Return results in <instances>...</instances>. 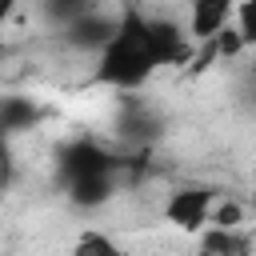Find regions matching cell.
Here are the masks:
<instances>
[{
    "label": "cell",
    "mask_w": 256,
    "mask_h": 256,
    "mask_svg": "<svg viewBox=\"0 0 256 256\" xmlns=\"http://www.w3.org/2000/svg\"><path fill=\"white\" fill-rule=\"evenodd\" d=\"M160 48L152 36V24L144 12H124L116 36L96 56V80L112 88H140L160 68Z\"/></svg>",
    "instance_id": "cell-1"
},
{
    "label": "cell",
    "mask_w": 256,
    "mask_h": 256,
    "mask_svg": "<svg viewBox=\"0 0 256 256\" xmlns=\"http://www.w3.org/2000/svg\"><path fill=\"white\" fill-rule=\"evenodd\" d=\"M212 208H216V192L204 188V184H184V188H172L168 200H164V220L180 232H192L200 236L208 224H212Z\"/></svg>",
    "instance_id": "cell-2"
},
{
    "label": "cell",
    "mask_w": 256,
    "mask_h": 256,
    "mask_svg": "<svg viewBox=\"0 0 256 256\" xmlns=\"http://www.w3.org/2000/svg\"><path fill=\"white\" fill-rule=\"evenodd\" d=\"M228 24H232V4L228 0H192L188 20H184V36L192 44H212Z\"/></svg>",
    "instance_id": "cell-3"
},
{
    "label": "cell",
    "mask_w": 256,
    "mask_h": 256,
    "mask_svg": "<svg viewBox=\"0 0 256 256\" xmlns=\"http://www.w3.org/2000/svg\"><path fill=\"white\" fill-rule=\"evenodd\" d=\"M116 28H120V16H104V12H96V8H84V16L64 28V40H68L72 48L100 52V48L116 36Z\"/></svg>",
    "instance_id": "cell-4"
},
{
    "label": "cell",
    "mask_w": 256,
    "mask_h": 256,
    "mask_svg": "<svg viewBox=\"0 0 256 256\" xmlns=\"http://www.w3.org/2000/svg\"><path fill=\"white\" fill-rule=\"evenodd\" d=\"M112 192H116L112 172H100V176H80V180H72V184H68V196H72V204H80V208H96V204H104Z\"/></svg>",
    "instance_id": "cell-5"
},
{
    "label": "cell",
    "mask_w": 256,
    "mask_h": 256,
    "mask_svg": "<svg viewBox=\"0 0 256 256\" xmlns=\"http://www.w3.org/2000/svg\"><path fill=\"white\" fill-rule=\"evenodd\" d=\"M204 252L208 256H252V244L244 232H224V228H204Z\"/></svg>",
    "instance_id": "cell-6"
},
{
    "label": "cell",
    "mask_w": 256,
    "mask_h": 256,
    "mask_svg": "<svg viewBox=\"0 0 256 256\" xmlns=\"http://www.w3.org/2000/svg\"><path fill=\"white\" fill-rule=\"evenodd\" d=\"M68 256H128V252H124L108 232H100V228H84V232L72 240Z\"/></svg>",
    "instance_id": "cell-7"
},
{
    "label": "cell",
    "mask_w": 256,
    "mask_h": 256,
    "mask_svg": "<svg viewBox=\"0 0 256 256\" xmlns=\"http://www.w3.org/2000/svg\"><path fill=\"white\" fill-rule=\"evenodd\" d=\"M244 216H248V204H236V200H216V208H212V224H208V228L240 232Z\"/></svg>",
    "instance_id": "cell-8"
},
{
    "label": "cell",
    "mask_w": 256,
    "mask_h": 256,
    "mask_svg": "<svg viewBox=\"0 0 256 256\" xmlns=\"http://www.w3.org/2000/svg\"><path fill=\"white\" fill-rule=\"evenodd\" d=\"M232 28H236V36H240L244 48L256 44V0H244V4L232 8Z\"/></svg>",
    "instance_id": "cell-9"
},
{
    "label": "cell",
    "mask_w": 256,
    "mask_h": 256,
    "mask_svg": "<svg viewBox=\"0 0 256 256\" xmlns=\"http://www.w3.org/2000/svg\"><path fill=\"white\" fill-rule=\"evenodd\" d=\"M8 16H12V0H0V28H4Z\"/></svg>",
    "instance_id": "cell-10"
},
{
    "label": "cell",
    "mask_w": 256,
    "mask_h": 256,
    "mask_svg": "<svg viewBox=\"0 0 256 256\" xmlns=\"http://www.w3.org/2000/svg\"><path fill=\"white\" fill-rule=\"evenodd\" d=\"M248 216L256 220V188H252V196H248Z\"/></svg>",
    "instance_id": "cell-11"
}]
</instances>
